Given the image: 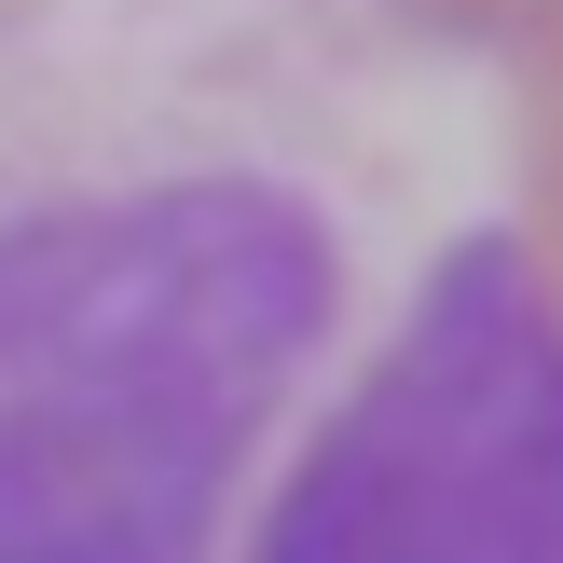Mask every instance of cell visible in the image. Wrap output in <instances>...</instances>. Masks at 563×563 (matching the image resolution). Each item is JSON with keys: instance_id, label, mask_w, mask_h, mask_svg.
Here are the masks:
<instances>
[{"instance_id": "obj_2", "label": "cell", "mask_w": 563, "mask_h": 563, "mask_svg": "<svg viewBox=\"0 0 563 563\" xmlns=\"http://www.w3.org/2000/svg\"><path fill=\"white\" fill-rule=\"evenodd\" d=\"M247 563H563V262L522 220L412 247L385 330L289 440Z\"/></svg>"}, {"instance_id": "obj_1", "label": "cell", "mask_w": 563, "mask_h": 563, "mask_svg": "<svg viewBox=\"0 0 563 563\" xmlns=\"http://www.w3.org/2000/svg\"><path fill=\"white\" fill-rule=\"evenodd\" d=\"M427 0H0V563H247L399 302Z\"/></svg>"}]
</instances>
